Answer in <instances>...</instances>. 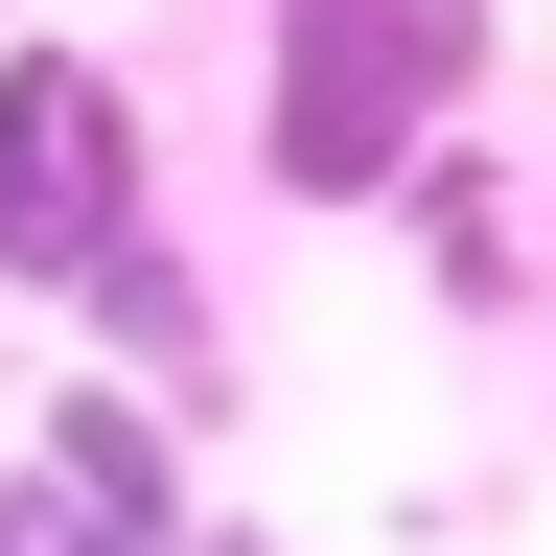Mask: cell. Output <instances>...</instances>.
<instances>
[{
	"label": "cell",
	"mask_w": 556,
	"mask_h": 556,
	"mask_svg": "<svg viewBox=\"0 0 556 556\" xmlns=\"http://www.w3.org/2000/svg\"><path fill=\"white\" fill-rule=\"evenodd\" d=\"M47 486H70L93 533H139V556H186V464H163V417H139V394H93V371L47 394Z\"/></svg>",
	"instance_id": "3957f363"
},
{
	"label": "cell",
	"mask_w": 556,
	"mask_h": 556,
	"mask_svg": "<svg viewBox=\"0 0 556 556\" xmlns=\"http://www.w3.org/2000/svg\"><path fill=\"white\" fill-rule=\"evenodd\" d=\"M186 556H278V533H186Z\"/></svg>",
	"instance_id": "8992f818"
},
{
	"label": "cell",
	"mask_w": 556,
	"mask_h": 556,
	"mask_svg": "<svg viewBox=\"0 0 556 556\" xmlns=\"http://www.w3.org/2000/svg\"><path fill=\"white\" fill-rule=\"evenodd\" d=\"M139 232V116L93 47H24L0 70V278H93Z\"/></svg>",
	"instance_id": "7a4b0ae2"
},
{
	"label": "cell",
	"mask_w": 556,
	"mask_h": 556,
	"mask_svg": "<svg viewBox=\"0 0 556 556\" xmlns=\"http://www.w3.org/2000/svg\"><path fill=\"white\" fill-rule=\"evenodd\" d=\"M70 302H93V325H116V348H139L163 394H208V302H186V255H163V232H116L93 278H70Z\"/></svg>",
	"instance_id": "277c9868"
},
{
	"label": "cell",
	"mask_w": 556,
	"mask_h": 556,
	"mask_svg": "<svg viewBox=\"0 0 556 556\" xmlns=\"http://www.w3.org/2000/svg\"><path fill=\"white\" fill-rule=\"evenodd\" d=\"M464 0H278V93H255V163L278 208H371L417 186V139L464 116Z\"/></svg>",
	"instance_id": "6da1fadb"
},
{
	"label": "cell",
	"mask_w": 556,
	"mask_h": 556,
	"mask_svg": "<svg viewBox=\"0 0 556 556\" xmlns=\"http://www.w3.org/2000/svg\"><path fill=\"white\" fill-rule=\"evenodd\" d=\"M0 556H139V533H93L70 486H0Z\"/></svg>",
	"instance_id": "5b68a950"
}]
</instances>
